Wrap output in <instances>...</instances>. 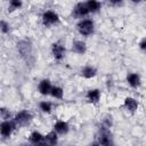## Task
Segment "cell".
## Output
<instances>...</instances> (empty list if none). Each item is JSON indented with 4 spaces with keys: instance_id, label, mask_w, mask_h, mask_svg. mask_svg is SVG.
Returning <instances> with one entry per match:
<instances>
[{
    "instance_id": "cell-1",
    "label": "cell",
    "mask_w": 146,
    "mask_h": 146,
    "mask_svg": "<svg viewBox=\"0 0 146 146\" xmlns=\"http://www.w3.org/2000/svg\"><path fill=\"white\" fill-rule=\"evenodd\" d=\"M16 50L17 54L19 56V58L24 62V64L27 67H33L36 60L35 57V52H34V46L33 42L25 38V39H21L16 42Z\"/></svg>"
},
{
    "instance_id": "cell-2",
    "label": "cell",
    "mask_w": 146,
    "mask_h": 146,
    "mask_svg": "<svg viewBox=\"0 0 146 146\" xmlns=\"http://www.w3.org/2000/svg\"><path fill=\"white\" fill-rule=\"evenodd\" d=\"M97 143L100 146H115L114 136L110 128L100 124L97 133Z\"/></svg>"
},
{
    "instance_id": "cell-3",
    "label": "cell",
    "mask_w": 146,
    "mask_h": 146,
    "mask_svg": "<svg viewBox=\"0 0 146 146\" xmlns=\"http://www.w3.org/2000/svg\"><path fill=\"white\" fill-rule=\"evenodd\" d=\"M95 27L96 26H95L94 19L92 18H89V17L78 21V23L75 25V29H76L78 33L80 35H82V36H86V38H88V36H90V35L94 34Z\"/></svg>"
},
{
    "instance_id": "cell-4",
    "label": "cell",
    "mask_w": 146,
    "mask_h": 146,
    "mask_svg": "<svg viewBox=\"0 0 146 146\" xmlns=\"http://www.w3.org/2000/svg\"><path fill=\"white\" fill-rule=\"evenodd\" d=\"M33 120V114L29 110H21L13 115V122L16 127H27Z\"/></svg>"
},
{
    "instance_id": "cell-5",
    "label": "cell",
    "mask_w": 146,
    "mask_h": 146,
    "mask_svg": "<svg viewBox=\"0 0 146 146\" xmlns=\"http://www.w3.org/2000/svg\"><path fill=\"white\" fill-rule=\"evenodd\" d=\"M60 22V17L57 11L52 9H47L42 11L41 14V23L46 27H51L54 25H57Z\"/></svg>"
},
{
    "instance_id": "cell-6",
    "label": "cell",
    "mask_w": 146,
    "mask_h": 146,
    "mask_svg": "<svg viewBox=\"0 0 146 146\" xmlns=\"http://www.w3.org/2000/svg\"><path fill=\"white\" fill-rule=\"evenodd\" d=\"M50 54L56 62H62L66 56V47L62 41H55L50 46Z\"/></svg>"
},
{
    "instance_id": "cell-7",
    "label": "cell",
    "mask_w": 146,
    "mask_h": 146,
    "mask_svg": "<svg viewBox=\"0 0 146 146\" xmlns=\"http://www.w3.org/2000/svg\"><path fill=\"white\" fill-rule=\"evenodd\" d=\"M72 17L80 21V19H83V18H87L88 15H89V11H88V8L86 6V2H76L73 8H72V13H71Z\"/></svg>"
},
{
    "instance_id": "cell-8",
    "label": "cell",
    "mask_w": 146,
    "mask_h": 146,
    "mask_svg": "<svg viewBox=\"0 0 146 146\" xmlns=\"http://www.w3.org/2000/svg\"><path fill=\"white\" fill-rule=\"evenodd\" d=\"M17 127L15 125V123L13 122V120H9V121H1L0 122V136L3 138V139H8L11 137L14 130L16 129Z\"/></svg>"
},
{
    "instance_id": "cell-9",
    "label": "cell",
    "mask_w": 146,
    "mask_h": 146,
    "mask_svg": "<svg viewBox=\"0 0 146 146\" xmlns=\"http://www.w3.org/2000/svg\"><path fill=\"white\" fill-rule=\"evenodd\" d=\"M52 130L58 135V136H65L70 132V124L67 121L64 120H58L54 123Z\"/></svg>"
},
{
    "instance_id": "cell-10",
    "label": "cell",
    "mask_w": 146,
    "mask_h": 146,
    "mask_svg": "<svg viewBox=\"0 0 146 146\" xmlns=\"http://www.w3.org/2000/svg\"><path fill=\"white\" fill-rule=\"evenodd\" d=\"M100 98H102V91L98 88H91L86 92V99L90 104H94V105L98 104Z\"/></svg>"
},
{
    "instance_id": "cell-11",
    "label": "cell",
    "mask_w": 146,
    "mask_h": 146,
    "mask_svg": "<svg viewBox=\"0 0 146 146\" xmlns=\"http://www.w3.org/2000/svg\"><path fill=\"white\" fill-rule=\"evenodd\" d=\"M123 108L130 113H135L137 112L138 107H139V102L135 98V97H131V96H128L123 99V104H122Z\"/></svg>"
},
{
    "instance_id": "cell-12",
    "label": "cell",
    "mask_w": 146,
    "mask_h": 146,
    "mask_svg": "<svg viewBox=\"0 0 146 146\" xmlns=\"http://www.w3.org/2000/svg\"><path fill=\"white\" fill-rule=\"evenodd\" d=\"M98 73V70L96 66L91 65V64H87L84 65L81 70H80V75L83 78V79H87V80H90V79H94Z\"/></svg>"
},
{
    "instance_id": "cell-13",
    "label": "cell",
    "mask_w": 146,
    "mask_h": 146,
    "mask_svg": "<svg viewBox=\"0 0 146 146\" xmlns=\"http://www.w3.org/2000/svg\"><path fill=\"white\" fill-rule=\"evenodd\" d=\"M125 80H127V83L133 89H137L141 86V78L137 72H129L125 76Z\"/></svg>"
},
{
    "instance_id": "cell-14",
    "label": "cell",
    "mask_w": 146,
    "mask_h": 146,
    "mask_svg": "<svg viewBox=\"0 0 146 146\" xmlns=\"http://www.w3.org/2000/svg\"><path fill=\"white\" fill-rule=\"evenodd\" d=\"M72 51L76 55H84L88 50V46L86 43V41L81 40V39H76L72 42V47H71Z\"/></svg>"
},
{
    "instance_id": "cell-15",
    "label": "cell",
    "mask_w": 146,
    "mask_h": 146,
    "mask_svg": "<svg viewBox=\"0 0 146 146\" xmlns=\"http://www.w3.org/2000/svg\"><path fill=\"white\" fill-rule=\"evenodd\" d=\"M52 88V83L49 79H41L38 83V91L42 96H48Z\"/></svg>"
},
{
    "instance_id": "cell-16",
    "label": "cell",
    "mask_w": 146,
    "mask_h": 146,
    "mask_svg": "<svg viewBox=\"0 0 146 146\" xmlns=\"http://www.w3.org/2000/svg\"><path fill=\"white\" fill-rule=\"evenodd\" d=\"M43 141L48 146H57L58 141H59V137L54 130H51V131H49L48 133H46L43 136Z\"/></svg>"
},
{
    "instance_id": "cell-17",
    "label": "cell",
    "mask_w": 146,
    "mask_h": 146,
    "mask_svg": "<svg viewBox=\"0 0 146 146\" xmlns=\"http://www.w3.org/2000/svg\"><path fill=\"white\" fill-rule=\"evenodd\" d=\"M86 6L88 8L89 14H97L102 9V2L96 1V0H88V1H86Z\"/></svg>"
},
{
    "instance_id": "cell-18",
    "label": "cell",
    "mask_w": 146,
    "mask_h": 146,
    "mask_svg": "<svg viewBox=\"0 0 146 146\" xmlns=\"http://www.w3.org/2000/svg\"><path fill=\"white\" fill-rule=\"evenodd\" d=\"M43 136H44V135H42L40 131H36V130L32 131V132L29 135V144L35 146L36 144L43 141Z\"/></svg>"
},
{
    "instance_id": "cell-19",
    "label": "cell",
    "mask_w": 146,
    "mask_h": 146,
    "mask_svg": "<svg viewBox=\"0 0 146 146\" xmlns=\"http://www.w3.org/2000/svg\"><path fill=\"white\" fill-rule=\"evenodd\" d=\"M49 95H50L52 98L60 100V99L64 98V89H63L60 86H54V84H52V88H51Z\"/></svg>"
},
{
    "instance_id": "cell-20",
    "label": "cell",
    "mask_w": 146,
    "mask_h": 146,
    "mask_svg": "<svg viewBox=\"0 0 146 146\" xmlns=\"http://www.w3.org/2000/svg\"><path fill=\"white\" fill-rule=\"evenodd\" d=\"M52 108H54V104L49 100H41L39 103V110L44 114H50L52 112Z\"/></svg>"
},
{
    "instance_id": "cell-21",
    "label": "cell",
    "mask_w": 146,
    "mask_h": 146,
    "mask_svg": "<svg viewBox=\"0 0 146 146\" xmlns=\"http://www.w3.org/2000/svg\"><path fill=\"white\" fill-rule=\"evenodd\" d=\"M22 7H23V1H21V0H11L8 3V11L9 13L16 11V10L21 9Z\"/></svg>"
},
{
    "instance_id": "cell-22",
    "label": "cell",
    "mask_w": 146,
    "mask_h": 146,
    "mask_svg": "<svg viewBox=\"0 0 146 146\" xmlns=\"http://www.w3.org/2000/svg\"><path fill=\"white\" fill-rule=\"evenodd\" d=\"M13 113L10 112L9 108L7 107H0V117L2 119V121H9L13 120Z\"/></svg>"
},
{
    "instance_id": "cell-23",
    "label": "cell",
    "mask_w": 146,
    "mask_h": 146,
    "mask_svg": "<svg viewBox=\"0 0 146 146\" xmlns=\"http://www.w3.org/2000/svg\"><path fill=\"white\" fill-rule=\"evenodd\" d=\"M11 31V25L6 19H0V33L9 34Z\"/></svg>"
},
{
    "instance_id": "cell-24",
    "label": "cell",
    "mask_w": 146,
    "mask_h": 146,
    "mask_svg": "<svg viewBox=\"0 0 146 146\" xmlns=\"http://www.w3.org/2000/svg\"><path fill=\"white\" fill-rule=\"evenodd\" d=\"M102 125H105V127L111 129L112 125H113V116L111 114H106L104 116V119L102 120Z\"/></svg>"
},
{
    "instance_id": "cell-25",
    "label": "cell",
    "mask_w": 146,
    "mask_h": 146,
    "mask_svg": "<svg viewBox=\"0 0 146 146\" xmlns=\"http://www.w3.org/2000/svg\"><path fill=\"white\" fill-rule=\"evenodd\" d=\"M138 47H139V49H140L143 52L146 50V39H145V38H141V39H140V41H139V43H138Z\"/></svg>"
},
{
    "instance_id": "cell-26",
    "label": "cell",
    "mask_w": 146,
    "mask_h": 146,
    "mask_svg": "<svg viewBox=\"0 0 146 146\" xmlns=\"http://www.w3.org/2000/svg\"><path fill=\"white\" fill-rule=\"evenodd\" d=\"M123 3H124L123 1H117V0H112V1L108 2V5L114 6V7H120V6H122Z\"/></svg>"
},
{
    "instance_id": "cell-27",
    "label": "cell",
    "mask_w": 146,
    "mask_h": 146,
    "mask_svg": "<svg viewBox=\"0 0 146 146\" xmlns=\"http://www.w3.org/2000/svg\"><path fill=\"white\" fill-rule=\"evenodd\" d=\"M35 146H48V145H47V144H46L44 141H41V143H39V144H36Z\"/></svg>"
},
{
    "instance_id": "cell-28",
    "label": "cell",
    "mask_w": 146,
    "mask_h": 146,
    "mask_svg": "<svg viewBox=\"0 0 146 146\" xmlns=\"http://www.w3.org/2000/svg\"><path fill=\"white\" fill-rule=\"evenodd\" d=\"M88 146H100V145H99V144H98L97 141H94V143H91V144H89Z\"/></svg>"
},
{
    "instance_id": "cell-29",
    "label": "cell",
    "mask_w": 146,
    "mask_h": 146,
    "mask_svg": "<svg viewBox=\"0 0 146 146\" xmlns=\"http://www.w3.org/2000/svg\"><path fill=\"white\" fill-rule=\"evenodd\" d=\"M17 146H30V144H29V143H21V144H18Z\"/></svg>"
}]
</instances>
